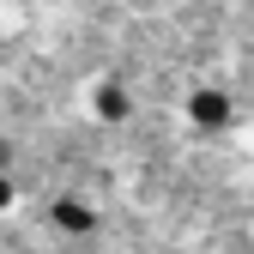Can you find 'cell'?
Wrapping results in <instances>:
<instances>
[{
	"mask_svg": "<svg viewBox=\"0 0 254 254\" xmlns=\"http://www.w3.org/2000/svg\"><path fill=\"white\" fill-rule=\"evenodd\" d=\"M0 170H12V139L0 133Z\"/></svg>",
	"mask_w": 254,
	"mask_h": 254,
	"instance_id": "obj_5",
	"label": "cell"
},
{
	"mask_svg": "<svg viewBox=\"0 0 254 254\" xmlns=\"http://www.w3.org/2000/svg\"><path fill=\"white\" fill-rule=\"evenodd\" d=\"M49 224H55L61 236H91V230H97V206L79 200V194H61V200L49 206Z\"/></svg>",
	"mask_w": 254,
	"mask_h": 254,
	"instance_id": "obj_3",
	"label": "cell"
},
{
	"mask_svg": "<svg viewBox=\"0 0 254 254\" xmlns=\"http://www.w3.org/2000/svg\"><path fill=\"white\" fill-rule=\"evenodd\" d=\"M18 206V182H12V170H0V218H6Z\"/></svg>",
	"mask_w": 254,
	"mask_h": 254,
	"instance_id": "obj_4",
	"label": "cell"
},
{
	"mask_svg": "<svg viewBox=\"0 0 254 254\" xmlns=\"http://www.w3.org/2000/svg\"><path fill=\"white\" fill-rule=\"evenodd\" d=\"M85 115L97 121V127H121V121H133V91H127L115 73L91 79V85H85Z\"/></svg>",
	"mask_w": 254,
	"mask_h": 254,
	"instance_id": "obj_2",
	"label": "cell"
},
{
	"mask_svg": "<svg viewBox=\"0 0 254 254\" xmlns=\"http://www.w3.org/2000/svg\"><path fill=\"white\" fill-rule=\"evenodd\" d=\"M182 115H188V127H200V133H224V127L236 121V97L224 85H194L182 97Z\"/></svg>",
	"mask_w": 254,
	"mask_h": 254,
	"instance_id": "obj_1",
	"label": "cell"
}]
</instances>
